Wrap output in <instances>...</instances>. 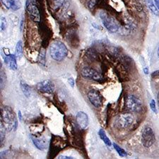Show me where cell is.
<instances>
[{"label": "cell", "mask_w": 159, "mask_h": 159, "mask_svg": "<svg viewBox=\"0 0 159 159\" xmlns=\"http://www.w3.org/2000/svg\"><path fill=\"white\" fill-rule=\"evenodd\" d=\"M1 121L6 130L11 131L16 129L17 121L11 107L5 106L1 109Z\"/></svg>", "instance_id": "6da1fadb"}, {"label": "cell", "mask_w": 159, "mask_h": 159, "mask_svg": "<svg viewBox=\"0 0 159 159\" xmlns=\"http://www.w3.org/2000/svg\"><path fill=\"white\" fill-rule=\"evenodd\" d=\"M50 53L53 60L60 61L67 55L68 50L63 43L60 41H55L50 45Z\"/></svg>", "instance_id": "7a4b0ae2"}, {"label": "cell", "mask_w": 159, "mask_h": 159, "mask_svg": "<svg viewBox=\"0 0 159 159\" xmlns=\"http://www.w3.org/2000/svg\"><path fill=\"white\" fill-rule=\"evenodd\" d=\"M134 121V117L130 113H122L115 117L114 124L119 129H127Z\"/></svg>", "instance_id": "3957f363"}, {"label": "cell", "mask_w": 159, "mask_h": 159, "mask_svg": "<svg viewBox=\"0 0 159 159\" xmlns=\"http://www.w3.org/2000/svg\"><path fill=\"white\" fill-rule=\"evenodd\" d=\"M127 108L132 112H139L142 109V102L134 95L127 96L125 101Z\"/></svg>", "instance_id": "277c9868"}, {"label": "cell", "mask_w": 159, "mask_h": 159, "mask_svg": "<svg viewBox=\"0 0 159 159\" xmlns=\"http://www.w3.org/2000/svg\"><path fill=\"white\" fill-rule=\"evenodd\" d=\"M101 17L102 24L107 30H109L111 33H115L118 30L119 25L113 18L108 16L106 13H101Z\"/></svg>", "instance_id": "5b68a950"}, {"label": "cell", "mask_w": 159, "mask_h": 159, "mask_svg": "<svg viewBox=\"0 0 159 159\" xmlns=\"http://www.w3.org/2000/svg\"><path fill=\"white\" fill-rule=\"evenodd\" d=\"M155 134L150 127H146L142 132V143L145 147L149 148L155 142Z\"/></svg>", "instance_id": "8992f818"}, {"label": "cell", "mask_w": 159, "mask_h": 159, "mask_svg": "<svg viewBox=\"0 0 159 159\" xmlns=\"http://www.w3.org/2000/svg\"><path fill=\"white\" fill-rule=\"evenodd\" d=\"M81 76L84 78L93 79L96 81H101L103 78L98 71L90 67H84L81 71Z\"/></svg>", "instance_id": "52a82bcc"}, {"label": "cell", "mask_w": 159, "mask_h": 159, "mask_svg": "<svg viewBox=\"0 0 159 159\" xmlns=\"http://www.w3.org/2000/svg\"><path fill=\"white\" fill-rule=\"evenodd\" d=\"M88 98L91 103L96 107H100L102 106V97L97 90H91L88 93Z\"/></svg>", "instance_id": "ba28073f"}, {"label": "cell", "mask_w": 159, "mask_h": 159, "mask_svg": "<svg viewBox=\"0 0 159 159\" xmlns=\"http://www.w3.org/2000/svg\"><path fill=\"white\" fill-rule=\"evenodd\" d=\"M26 9L30 19L35 22H39L40 20V12L36 5L32 2L28 1L26 4Z\"/></svg>", "instance_id": "9c48e42d"}, {"label": "cell", "mask_w": 159, "mask_h": 159, "mask_svg": "<svg viewBox=\"0 0 159 159\" xmlns=\"http://www.w3.org/2000/svg\"><path fill=\"white\" fill-rule=\"evenodd\" d=\"M37 89L41 93H52L55 91V85L50 80H45L37 84Z\"/></svg>", "instance_id": "30bf717a"}, {"label": "cell", "mask_w": 159, "mask_h": 159, "mask_svg": "<svg viewBox=\"0 0 159 159\" xmlns=\"http://www.w3.org/2000/svg\"><path fill=\"white\" fill-rule=\"evenodd\" d=\"M76 122L79 127L82 129H85L89 126V117L85 112L80 111L76 115Z\"/></svg>", "instance_id": "8fae6325"}, {"label": "cell", "mask_w": 159, "mask_h": 159, "mask_svg": "<svg viewBox=\"0 0 159 159\" xmlns=\"http://www.w3.org/2000/svg\"><path fill=\"white\" fill-rule=\"evenodd\" d=\"M31 139L34 145L38 149L44 150L47 147V142L44 138L41 137H35L32 136Z\"/></svg>", "instance_id": "7c38bea8"}, {"label": "cell", "mask_w": 159, "mask_h": 159, "mask_svg": "<svg viewBox=\"0 0 159 159\" xmlns=\"http://www.w3.org/2000/svg\"><path fill=\"white\" fill-rule=\"evenodd\" d=\"M5 63L8 65L9 67L11 70H17V63L16 57L13 55H8L5 57Z\"/></svg>", "instance_id": "4fadbf2b"}, {"label": "cell", "mask_w": 159, "mask_h": 159, "mask_svg": "<svg viewBox=\"0 0 159 159\" xmlns=\"http://www.w3.org/2000/svg\"><path fill=\"white\" fill-rule=\"evenodd\" d=\"M98 134H99L100 138L103 141L104 143H106L107 146H108V147H111L112 143L109 139V138L107 137L106 132H105V131L103 129H100V131L98 132Z\"/></svg>", "instance_id": "5bb4252c"}, {"label": "cell", "mask_w": 159, "mask_h": 159, "mask_svg": "<svg viewBox=\"0 0 159 159\" xmlns=\"http://www.w3.org/2000/svg\"><path fill=\"white\" fill-rule=\"evenodd\" d=\"M20 88L23 91V93L25 94L26 97H29L31 94V91H30V88L28 84H26L24 81H20Z\"/></svg>", "instance_id": "9a60e30c"}, {"label": "cell", "mask_w": 159, "mask_h": 159, "mask_svg": "<svg viewBox=\"0 0 159 159\" xmlns=\"http://www.w3.org/2000/svg\"><path fill=\"white\" fill-rule=\"evenodd\" d=\"M15 55L18 58H20L23 55V44L22 41L19 40L17 43L16 50H15Z\"/></svg>", "instance_id": "2e32d148"}, {"label": "cell", "mask_w": 159, "mask_h": 159, "mask_svg": "<svg viewBox=\"0 0 159 159\" xmlns=\"http://www.w3.org/2000/svg\"><path fill=\"white\" fill-rule=\"evenodd\" d=\"M147 3H148V8L150 9L151 12H152L153 14L156 15V16H158L159 15L158 9L157 8V7H156V5L153 3L152 0H147Z\"/></svg>", "instance_id": "e0dca14e"}, {"label": "cell", "mask_w": 159, "mask_h": 159, "mask_svg": "<svg viewBox=\"0 0 159 159\" xmlns=\"http://www.w3.org/2000/svg\"><path fill=\"white\" fill-rule=\"evenodd\" d=\"M113 146H114L115 149L116 150L117 153H118V154L120 156H122V157H124V156H127L126 151H125L124 149H122V148H120V147H119L118 145H117L116 143H114Z\"/></svg>", "instance_id": "ac0fdd59"}, {"label": "cell", "mask_w": 159, "mask_h": 159, "mask_svg": "<svg viewBox=\"0 0 159 159\" xmlns=\"http://www.w3.org/2000/svg\"><path fill=\"white\" fill-rule=\"evenodd\" d=\"M39 61L42 65H45V52L44 50H42L40 52V55L39 57Z\"/></svg>", "instance_id": "d6986e66"}, {"label": "cell", "mask_w": 159, "mask_h": 159, "mask_svg": "<svg viewBox=\"0 0 159 159\" xmlns=\"http://www.w3.org/2000/svg\"><path fill=\"white\" fill-rule=\"evenodd\" d=\"M150 106H151V109L152 110V111L155 113H157V109H156V102L154 101V100H152L150 103Z\"/></svg>", "instance_id": "ffe728a7"}, {"label": "cell", "mask_w": 159, "mask_h": 159, "mask_svg": "<svg viewBox=\"0 0 159 159\" xmlns=\"http://www.w3.org/2000/svg\"><path fill=\"white\" fill-rule=\"evenodd\" d=\"M6 20L4 17L1 18V30H4L5 28H6Z\"/></svg>", "instance_id": "44dd1931"}, {"label": "cell", "mask_w": 159, "mask_h": 159, "mask_svg": "<svg viewBox=\"0 0 159 159\" xmlns=\"http://www.w3.org/2000/svg\"><path fill=\"white\" fill-rule=\"evenodd\" d=\"M68 82H69V84H70V86L71 87H74V80L73 78H70V79H69Z\"/></svg>", "instance_id": "7402d4cb"}, {"label": "cell", "mask_w": 159, "mask_h": 159, "mask_svg": "<svg viewBox=\"0 0 159 159\" xmlns=\"http://www.w3.org/2000/svg\"><path fill=\"white\" fill-rule=\"evenodd\" d=\"M67 158V159H69V158H73L72 157H70V156H59V158Z\"/></svg>", "instance_id": "603a6c76"}, {"label": "cell", "mask_w": 159, "mask_h": 159, "mask_svg": "<svg viewBox=\"0 0 159 159\" xmlns=\"http://www.w3.org/2000/svg\"><path fill=\"white\" fill-rule=\"evenodd\" d=\"M155 1V4L156 5V7H157V8L159 10V0H154Z\"/></svg>", "instance_id": "cb8c5ba5"}, {"label": "cell", "mask_w": 159, "mask_h": 159, "mask_svg": "<svg viewBox=\"0 0 159 159\" xmlns=\"http://www.w3.org/2000/svg\"><path fill=\"white\" fill-rule=\"evenodd\" d=\"M143 71H144V73L146 74H148V69L147 67H145L144 69H143Z\"/></svg>", "instance_id": "d4e9b609"}, {"label": "cell", "mask_w": 159, "mask_h": 159, "mask_svg": "<svg viewBox=\"0 0 159 159\" xmlns=\"http://www.w3.org/2000/svg\"><path fill=\"white\" fill-rule=\"evenodd\" d=\"M157 100H158V106H159V92H158V96H157Z\"/></svg>", "instance_id": "484cf974"}, {"label": "cell", "mask_w": 159, "mask_h": 159, "mask_svg": "<svg viewBox=\"0 0 159 159\" xmlns=\"http://www.w3.org/2000/svg\"><path fill=\"white\" fill-rule=\"evenodd\" d=\"M19 120H21V116H20V112H19Z\"/></svg>", "instance_id": "4316f807"}, {"label": "cell", "mask_w": 159, "mask_h": 159, "mask_svg": "<svg viewBox=\"0 0 159 159\" xmlns=\"http://www.w3.org/2000/svg\"><path fill=\"white\" fill-rule=\"evenodd\" d=\"M157 54H158V56L159 57V48H158V50H157Z\"/></svg>", "instance_id": "83f0119b"}]
</instances>
